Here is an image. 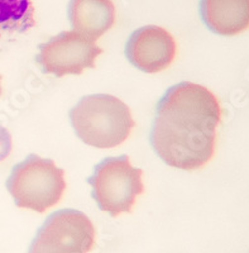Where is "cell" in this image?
<instances>
[{"label":"cell","instance_id":"1","mask_svg":"<svg viewBox=\"0 0 249 253\" xmlns=\"http://www.w3.org/2000/svg\"><path fill=\"white\" fill-rule=\"evenodd\" d=\"M220 119L216 96L207 87L183 81L158 101L151 144L168 166L196 170L214 156Z\"/></svg>","mask_w":249,"mask_h":253},{"label":"cell","instance_id":"2","mask_svg":"<svg viewBox=\"0 0 249 253\" xmlns=\"http://www.w3.org/2000/svg\"><path fill=\"white\" fill-rule=\"evenodd\" d=\"M70 121L79 138L96 148H113L122 144L128 139L135 124L128 105L106 94L81 99L70 110Z\"/></svg>","mask_w":249,"mask_h":253},{"label":"cell","instance_id":"3","mask_svg":"<svg viewBox=\"0 0 249 253\" xmlns=\"http://www.w3.org/2000/svg\"><path fill=\"white\" fill-rule=\"evenodd\" d=\"M6 187L17 207L44 213L60 202L66 190L65 171L52 160L32 153L15 165Z\"/></svg>","mask_w":249,"mask_h":253},{"label":"cell","instance_id":"4","mask_svg":"<svg viewBox=\"0 0 249 253\" xmlns=\"http://www.w3.org/2000/svg\"><path fill=\"white\" fill-rule=\"evenodd\" d=\"M142 177L143 171L130 164L129 156L123 155L97 164L87 182L99 208L115 218L132 211L137 196L144 193Z\"/></svg>","mask_w":249,"mask_h":253},{"label":"cell","instance_id":"5","mask_svg":"<svg viewBox=\"0 0 249 253\" xmlns=\"http://www.w3.org/2000/svg\"><path fill=\"white\" fill-rule=\"evenodd\" d=\"M95 245V228L86 214L58 210L42 225L28 253H89Z\"/></svg>","mask_w":249,"mask_h":253},{"label":"cell","instance_id":"6","mask_svg":"<svg viewBox=\"0 0 249 253\" xmlns=\"http://www.w3.org/2000/svg\"><path fill=\"white\" fill-rule=\"evenodd\" d=\"M103 49L95 41L76 31H65L40 46L36 61L44 74L62 78L81 75L85 69L95 67Z\"/></svg>","mask_w":249,"mask_h":253},{"label":"cell","instance_id":"7","mask_svg":"<svg viewBox=\"0 0 249 253\" xmlns=\"http://www.w3.org/2000/svg\"><path fill=\"white\" fill-rule=\"evenodd\" d=\"M176 42L173 36L157 26H146L130 36L126 43V57L140 71L155 74L173 62L176 57Z\"/></svg>","mask_w":249,"mask_h":253},{"label":"cell","instance_id":"8","mask_svg":"<svg viewBox=\"0 0 249 253\" xmlns=\"http://www.w3.org/2000/svg\"><path fill=\"white\" fill-rule=\"evenodd\" d=\"M200 13L216 35L234 36L249 28V0H201Z\"/></svg>","mask_w":249,"mask_h":253},{"label":"cell","instance_id":"9","mask_svg":"<svg viewBox=\"0 0 249 253\" xmlns=\"http://www.w3.org/2000/svg\"><path fill=\"white\" fill-rule=\"evenodd\" d=\"M69 18L74 31L96 41L115 23L112 0H71Z\"/></svg>","mask_w":249,"mask_h":253},{"label":"cell","instance_id":"10","mask_svg":"<svg viewBox=\"0 0 249 253\" xmlns=\"http://www.w3.org/2000/svg\"><path fill=\"white\" fill-rule=\"evenodd\" d=\"M36 26L31 0H0V41L23 35Z\"/></svg>","mask_w":249,"mask_h":253},{"label":"cell","instance_id":"11","mask_svg":"<svg viewBox=\"0 0 249 253\" xmlns=\"http://www.w3.org/2000/svg\"><path fill=\"white\" fill-rule=\"evenodd\" d=\"M12 148V135L8 132V129H5L4 126H0V161H4L10 155Z\"/></svg>","mask_w":249,"mask_h":253},{"label":"cell","instance_id":"12","mask_svg":"<svg viewBox=\"0 0 249 253\" xmlns=\"http://www.w3.org/2000/svg\"><path fill=\"white\" fill-rule=\"evenodd\" d=\"M1 92H3V89H1V76H0V96H1Z\"/></svg>","mask_w":249,"mask_h":253}]
</instances>
